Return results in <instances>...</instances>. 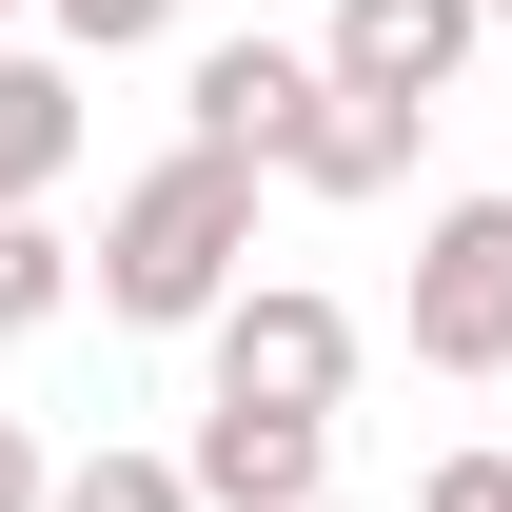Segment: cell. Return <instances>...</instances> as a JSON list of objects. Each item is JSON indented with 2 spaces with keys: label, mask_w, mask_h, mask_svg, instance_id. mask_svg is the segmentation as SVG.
I'll return each instance as SVG.
<instances>
[{
  "label": "cell",
  "mask_w": 512,
  "mask_h": 512,
  "mask_svg": "<svg viewBox=\"0 0 512 512\" xmlns=\"http://www.w3.org/2000/svg\"><path fill=\"white\" fill-rule=\"evenodd\" d=\"M0 20H20V0H0Z\"/></svg>",
  "instance_id": "obj_15"
},
{
  "label": "cell",
  "mask_w": 512,
  "mask_h": 512,
  "mask_svg": "<svg viewBox=\"0 0 512 512\" xmlns=\"http://www.w3.org/2000/svg\"><path fill=\"white\" fill-rule=\"evenodd\" d=\"M40 20H60V60H158L178 40V0H40Z\"/></svg>",
  "instance_id": "obj_10"
},
{
  "label": "cell",
  "mask_w": 512,
  "mask_h": 512,
  "mask_svg": "<svg viewBox=\"0 0 512 512\" xmlns=\"http://www.w3.org/2000/svg\"><path fill=\"white\" fill-rule=\"evenodd\" d=\"M178 138H237L256 178H296V197H394L434 119L414 99H355L316 40H197L178 60Z\"/></svg>",
  "instance_id": "obj_1"
},
{
  "label": "cell",
  "mask_w": 512,
  "mask_h": 512,
  "mask_svg": "<svg viewBox=\"0 0 512 512\" xmlns=\"http://www.w3.org/2000/svg\"><path fill=\"white\" fill-rule=\"evenodd\" d=\"M0 512H60V453L20 434V414H0Z\"/></svg>",
  "instance_id": "obj_12"
},
{
  "label": "cell",
  "mask_w": 512,
  "mask_h": 512,
  "mask_svg": "<svg viewBox=\"0 0 512 512\" xmlns=\"http://www.w3.org/2000/svg\"><path fill=\"white\" fill-rule=\"evenodd\" d=\"M355 296H316V276H237L217 296V335H197V394H276V414H335L355 394Z\"/></svg>",
  "instance_id": "obj_3"
},
{
  "label": "cell",
  "mask_w": 512,
  "mask_h": 512,
  "mask_svg": "<svg viewBox=\"0 0 512 512\" xmlns=\"http://www.w3.org/2000/svg\"><path fill=\"white\" fill-rule=\"evenodd\" d=\"M40 316H79V237L20 197V217H0V335H40Z\"/></svg>",
  "instance_id": "obj_8"
},
{
  "label": "cell",
  "mask_w": 512,
  "mask_h": 512,
  "mask_svg": "<svg viewBox=\"0 0 512 512\" xmlns=\"http://www.w3.org/2000/svg\"><path fill=\"white\" fill-rule=\"evenodd\" d=\"M60 178H79V79L0 40V217H20V197H60Z\"/></svg>",
  "instance_id": "obj_7"
},
{
  "label": "cell",
  "mask_w": 512,
  "mask_h": 512,
  "mask_svg": "<svg viewBox=\"0 0 512 512\" xmlns=\"http://www.w3.org/2000/svg\"><path fill=\"white\" fill-rule=\"evenodd\" d=\"M414 512H512V453H434V473H414Z\"/></svg>",
  "instance_id": "obj_11"
},
{
  "label": "cell",
  "mask_w": 512,
  "mask_h": 512,
  "mask_svg": "<svg viewBox=\"0 0 512 512\" xmlns=\"http://www.w3.org/2000/svg\"><path fill=\"white\" fill-rule=\"evenodd\" d=\"M60 512H217V493H197V453H79Z\"/></svg>",
  "instance_id": "obj_9"
},
{
  "label": "cell",
  "mask_w": 512,
  "mask_h": 512,
  "mask_svg": "<svg viewBox=\"0 0 512 512\" xmlns=\"http://www.w3.org/2000/svg\"><path fill=\"white\" fill-rule=\"evenodd\" d=\"M237 276H256V158H237V138L138 158L119 217H99V316H119V335H217Z\"/></svg>",
  "instance_id": "obj_2"
},
{
  "label": "cell",
  "mask_w": 512,
  "mask_h": 512,
  "mask_svg": "<svg viewBox=\"0 0 512 512\" xmlns=\"http://www.w3.org/2000/svg\"><path fill=\"white\" fill-rule=\"evenodd\" d=\"M316 512H355V493H316Z\"/></svg>",
  "instance_id": "obj_14"
},
{
  "label": "cell",
  "mask_w": 512,
  "mask_h": 512,
  "mask_svg": "<svg viewBox=\"0 0 512 512\" xmlns=\"http://www.w3.org/2000/svg\"><path fill=\"white\" fill-rule=\"evenodd\" d=\"M414 375H512V197H434V237H414Z\"/></svg>",
  "instance_id": "obj_4"
},
{
  "label": "cell",
  "mask_w": 512,
  "mask_h": 512,
  "mask_svg": "<svg viewBox=\"0 0 512 512\" xmlns=\"http://www.w3.org/2000/svg\"><path fill=\"white\" fill-rule=\"evenodd\" d=\"M473 40H493V0H335L316 20V60L355 79V99H414V119L473 79Z\"/></svg>",
  "instance_id": "obj_5"
},
{
  "label": "cell",
  "mask_w": 512,
  "mask_h": 512,
  "mask_svg": "<svg viewBox=\"0 0 512 512\" xmlns=\"http://www.w3.org/2000/svg\"><path fill=\"white\" fill-rule=\"evenodd\" d=\"M197 493L217 512H316L335 493V414H276V394H197Z\"/></svg>",
  "instance_id": "obj_6"
},
{
  "label": "cell",
  "mask_w": 512,
  "mask_h": 512,
  "mask_svg": "<svg viewBox=\"0 0 512 512\" xmlns=\"http://www.w3.org/2000/svg\"><path fill=\"white\" fill-rule=\"evenodd\" d=\"M493 40H512V0H493Z\"/></svg>",
  "instance_id": "obj_13"
}]
</instances>
